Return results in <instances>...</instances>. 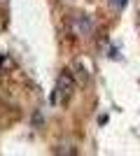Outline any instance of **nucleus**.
Segmentation results:
<instances>
[{
  "label": "nucleus",
  "instance_id": "obj_1",
  "mask_svg": "<svg viewBox=\"0 0 140 156\" xmlns=\"http://www.w3.org/2000/svg\"><path fill=\"white\" fill-rule=\"evenodd\" d=\"M73 91H75V82H73V77H70V72H61V77H59V82H56V93L52 96V103L56 105L61 100V103H66L68 98L73 96Z\"/></svg>",
  "mask_w": 140,
  "mask_h": 156
},
{
  "label": "nucleus",
  "instance_id": "obj_2",
  "mask_svg": "<svg viewBox=\"0 0 140 156\" xmlns=\"http://www.w3.org/2000/svg\"><path fill=\"white\" fill-rule=\"evenodd\" d=\"M75 28H77V33H80V35H89V33H91V28H93V23H91V19H89V16H80V19L75 21Z\"/></svg>",
  "mask_w": 140,
  "mask_h": 156
},
{
  "label": "nucleus",
  "instance_id": "obj_4",
  "mask_svg": "<svg viewBox=\"0 0 140 156\" xmlns=\"http://www.w3.org/2000/svg\"><path fill=\"white\" fill-rule=\"evenodd\" d=\"M110 5H112V7H117V9H121V7L126 5V0H110Z\"/></svg>",
  "mask_w": 140,
  "mask_h": 156
},
{
  "label": "nucleus",
  "instance_id": "obj_3",
  "mask_svg": "<svg viewBox=\"0 0 140 156\" xmlns=\"http://www.w3.org/2000/svg\"><path fill=\"white\" fill-rule=\"evenodd\" d=\"M40 124H42V114H40V110H38L33 114V126H40Z\"/></svg>",
  "mask_w": 140,
  "mask_h": 156
}]
</instances>
